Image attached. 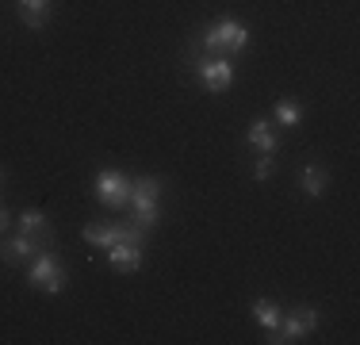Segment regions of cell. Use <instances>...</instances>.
Instances as JSON below:
<instances>
[{"label":"cell","mask_w":360,"mask_h":345,"mask_svg":"<svg viewBox=\"0 0 360 345\" xmlns=\"http://www.w3.org/2000/svg\"><path fill=\"white\" fill-rule=\"evenodd\" d=\"M245 142H250L257 153H276V150H280V138H276V131L269 127V119H253Z\"/></svg>","instance_id":"30bf717a"},{"label":"cell","mask_w":360,"mask_h":345,"mask_svg":"<svg viewBox=\"0 0 360 345\" xmlns=\"http://www.w3.org/2000/svg\"><path fill=\"white\" fill-rule=\"evenodd\" d=\"M299 184H303L307 196H322L326 184H330V172H326L322 165H307L303 172H299Z\"/></svg>","instance_id":"4fadbf2b"},{"label":"cell","mask_w":360,"mask_h":345,"mask_svg":"<svg viewBox=\"0 0 360 345\" xmlns=\"http://www.w3.org/2000/svg\"><path fill=\"white\" fill-rule=\"evenodd\" d=\"M8 227H12V219H8V207L4 203H0V234H4V230Z\"/></svg>","instance_id":"2e32d148"},{"label":"cell","mask_w":360,"mask_h":345,"mask_svg":"<svg viewBox=\"0 0 360 345\" xmlns=\"http://www.w3.org/2000/svg\"><path fill=\"white\" fill-rule=\"evenodd\" d=\"M92 192H96V200L104 203L108 211H123L127 200H131V177L119 172V169H104L92 180Z\"/></svg>","instance_id":"8992f818"},{"label":"cell","mask_w":360,"mask_h":345,"mask_svg":"<svg viewBox=\"0 0 360 345\" xmlns=\"http://www.w3.org/2000/svg\"><path fill=\"white\" fill-rule=\"evenodd\" d=\"M272 169H276V153H261L257 165H253V180H269Z\"/></svg>","instance_id":"9a60e30c"},{"label":"cell","mask_w":360,"mask_h":345,"mask_svg":"<svg viewBox=\"0 0 360 345\" xmlns=\"http://www.w3.org/2000/svg\"><path fill=\"white\" fill-rule=\"evenodd\" d=\"M276 123H280V127H299V123H303V104L280 100V104H276Z\"/></svg>","instance_id":"5bb4252c"},{"label":"cell","mask_w":360,"mask_h":345,"mask_svg":"<svg viewBox=\"0 0 360 345\" xmlns=\"http://www.w3.org/2000/svg\"><path fill=\"white\" fill-rule=\"evenodd\" d=\"M39 249H46V246H39V242L31 238V234H23V230H20V234H12V238H4V242H0V261H4V265L35 261V253H39Z\"/></svg>","instance_id":"52a82bcc"},{"label":"cell","mask_w":360,"mask_h":345,"mask_svg":"<svg viewBox=\"0 0 360 345\" xmlns=\"http://www.w3.org/2000/svg\"><path fill=\"white\" fill-rule=\"evenodd\" d=\"M4 177H8V172H4V165H0V188H4Z\"/></svg>","instance_id":"e0dca14e"},{"label":"cell","mask_w":360,"mask_h":345,"mask_svg":"<svg viewBox=\"0 0 360 345\" xmlns=\"http://www.w3.org/2000/svg\"><path fill=\"white\" fill-rule=\"evenodd\" d=\"M253 318H257V322H261L264 326V330H276V326H280V318H284V310H280V303H276V299H269V296H261V299H253Z\"/></svg>","instance_id":"7c38bea8"},{"label":"cell","mask_w":360,"mask_h":345,"mask_svg":"<svg viewBox=\"0 0 360 345\" xmlns=\"http://www.w3.org/2000/svg\"><path fill=\"white\" fill-rule=\"evenodd\" d=\"M27 284L39 288V291H46V296H58V291H65L70 276H65V265L58 261L50 249H39L35 261H31V269H27Z\"/></svg>","instance_id":"277c9868"},{"label":"cell","mask_w":360,"mask_h":345,"mask_svg":"<svg viewBox=\"0 0 360 345\" xmlns=\"http://www.w3.org/2000/svg\"><path fill=\"white\" fill-rule=\"evenodd\" d=\"M50 0H20V20L27 23L31 31H42L46 27V20H50Z\"/></svg>","instance_id":"8fae6325"},{"label":"cell","mask_w":360,"mask_h":345,"mask_svg":"<svg viewBox=\"0 0 360 345\" xmlns=\"http://www.w3.org/2000/svg\"><path fill=\"white\" fill-rule=\"evenodd\" d=\"M20 230L23 234H31L39 242V246H54V227H50V219L39 211V207H27V211H20Z\"/></svg>","instance_id":"ba28073f"},{"label":"cell","mask_w":360,"mask_h":345,"mask_svg":"<svg viewBox=\"0 0 360 345\" xmlns=\"http://www.w3.org/2000/svg\"><path fill=\"white\" fill-rule=\"evenodd\" d=\"M319 330V310L314 307H295L291 315L280 318V326L269 334V345H291V341H299V338H307V334H314Z\"/></svg>","instance_id":"5b68a950"},{"label":"cell","mask_w":360,"mask_h":345,"mask_svg":"<svg viewBox=\"0 0 360 345\" xmlns=\"http://www.w3.org/2000/svg\"><path fill=\"white\" fill-rule=\"evenodd\" d=\"M184 65L195 69L200 84L207 92H215V96L234 84V62H230V58H215V54H203V50H195V46H184Z\"/></svg>","instance_id":"7a4b0ae2"},{"label":"cell","mask_w":360,"mask_h":345,"mask_svg":"<svg viewBox=\"0 0 360 345\" xmlns=\"http://www.w3.org/2000/svg\"><path fill=\"white\" fill-rule=\"evenodd\" d=\"M108 265L115 272H139L142 269V246H131V242H115L108 249Z\"/></svg>","instance_id":"9c48e42d"},{"label":"cell","mask_w":360,"mask_h":345,"mask_svg":"<svg viewBox=\"0 0 360 345\" xmlns=\"http://www.w3.org/2000/svg\"><path fill=\"white\" fill-rule=\"evenodd\" d=\"M161 188H165V180L161 177H139L131 180V200H127V207H131V219L139 222L142 230H158L161 222Z\"/></svg>","instance_id":"3957f363"},{"label":"cell","mask_w":360,"mask_h":345,"mask_svg":"<svg viewBox=\"0 0 360 345\" xmlns=\"http://www.w3.org/2000/svg\"><path fill=\"white\" fill-rule=\"evenodd\" d=\"M250 27H245L242 20H234V15H222V20L215 23H207L200 34H195L188 46H195V50H203V54H215V58H230L234 62L238 54H242L245 46H250Z\"/></svg>","instance_id":"6da1fadb"}]
</instances>
